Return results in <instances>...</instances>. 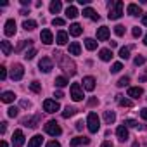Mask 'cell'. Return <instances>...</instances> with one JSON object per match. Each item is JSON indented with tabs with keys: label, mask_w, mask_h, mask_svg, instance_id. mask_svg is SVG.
Here are the masks:
<instances>
[{
	"label": "cell",
	"mask_w": 147,
	"mask_h": 147,
	"mask_svg": "<svg viewBox=\"0 0 147 147\" xmlns=\"http://www.w3.org/2000/svg\"><path fill=\"white\" fill-rule=\"evenodd\" d=\"M54 55H55V61H57L59 67L66 73V75H69V76H75V75H76V66H75V62H73L67 55H64V54L59 52V50H55Z\"/></svg>",
	"instance_id": "6da1fadb"
},
{
	"label": "cell",
	"mask_w": 147,
	"mask_h": 147,
	"mask_svg": "<svg viewBox=\"0 0 147 147\" xmlns=\"http://www.w3.org/2000/svg\"><path fill=\"white\" fill-rule=\"evenodd\" d=\"M121 16H123V2H121V0L111 2V4H109V14H107V18H109L111 21H116V19H119Z\"/></svg>",
	"instance_id": "7a4b0ae2"
},
{
	"label": "cell",
	"mask_w": 147,
	"mask_h": 147,
	"mask_svg": "<svg viewBox=\"0 0 147 147\" xmlns=\"http://www.w3.org/2000/svg\"><path fill=\"white\" fill-rule=\"evenodd\" d=\"M87 126H88L90 133H97V131H99V128H100V119H99V116H97L95 113H90V114L87 116Z\"/></svg>",
	"instance_id": "3957f363"
},
{
	"label": "cell",
	"mask_w": 147,
	"mask_h": 147,
	"mask_svg": "<svg viewBox=\"0 0 147 147\" xmlns=\"http://www.w3.org/2000/svg\"><path fill=\"white\" fill-rule=\"evenodd\" d=\"M43 128H45V131H47L49 135H52V137H59V135L62 133V130H61V126H59L57 121H47Z\"/></svg>",
	"instance_id": "277c9868"
},
{
	"label": "cell",
	"mask_w": 147,
	"mask_h": 147,
	"mask_svg": "<svg viewBox=\"0 0 147 147\" xmlns=\"http://www.w3.org/2000/svg\"><path fill=\"white\" fill-rule=\"evenodd\" d=\"M71 99L73 100H83V88L80 83H73L71 85Z\"/></svg>",
	"instance_id": "5b68a950"
},
{
	"label": "cell",
	"mask_w": 147,
	"mask_h": 147,
	"mask_svg": "<svg viewBox=\"0 0 147 147\" xmlns=\"http://www.w3.org/2000/svg\"><path fill=\"white\" fill-rule=\"evenodd\" d=\"M38 67H40V71H43V73H50V71L54 69V62H52L50 57H42V59L38 61Z\"/></svg>",
	"instance_id": "8992f818"
},
{
	"label": "cell",
	"mask_w": 147,
	"mask_h": 147,
	"mask_svg": "<svg viewBox=\"0 0 147 147\" xmlns=\"http://www.w3.org/2000/svg\"><path fill=\"white\" fill-rule=\"evenodd\" d=\"M61 109V106H59V102L57 100H52V99H47V100H43V111L45 113H57Z\"/></svg>",
	"instance_id": "52a82bcc"
},
{
	"label": "cell",
	"mask_w": 147,
	"mask_h": 147,
	"mask_svg": "<svg viewBox=\"0 0 147 147\" xmlns=\"http://www.w3.org/2000/svg\"><path fill=\"white\" fill-rule=\"evenodd\" d=\"M23 75H24L23 66H21V64H14V66H12V69H11V78H12V80H16V82H19V80L23 78Z\"/></svg>",
	"instance_id": "ba28073f"
},
{
	"label": "cell",
	"mask_w": 147,
	"mask_h": 147,
	"mask_svg": "<svg viewBox=\"0 0 147 147\" xmlns=\"http://www.w3.org/2000/svg\"><path fill=\"white\" fill-rule=\"evenodd\" d=\"M24 144V133L21 130H16L12 135V147H23Z\"/></svg>",
	"instance_id": "9c48e42d"
},
{
	"label": "cell",
	"mask_w": 147,
	"mask_h": 147,
	"mask_svg": "<svg viewBox=\"0 0 147 147\" xmlns=\"http://www.w3.org/2000/svg\"><path fill=\"white\" fill-rule=\"evenodd\" d=\"M40 40H42L45 45H50V43L54 42L52 31H50V30H42V33H40Z\"/></svg>",
	"instance_id": "30bf717a"
},
{
	"label": "cell",
	"mask_w": 147,
	"mask_h": 147,
	"mask_svg": "<svg viewBox=\"0 0 147 147\" xmlns=\"http://www.w3.org/2000/svg\"><path fill=\"white\" fill-rule=\"evenodd\" d=\"M116 135H118V140L119 142H126L128 140V130H126V126L125 125H121V126H118V130H116Z\"/></svg>",
	"instance_id": "8fae6325"
},
{
	"label": "cell",
	"mask_w": 147,
	"mask_h": 147,
	"mask_svg": "<svg viewBox=\"0 0 147 147\" xmlns=\"http://www.w3.org/2000/svg\"><path fill=\"white\" fill-rule=\"evenodd\" d=\"M4 33H5L7 36L16 35V21H14V19H9V21L5 23V30H4Z\"/></svg>",
	"instance_id": "7c38bea8"
},
{
	"label": "cell",
	"mask_w": 147,
	"mask_h": 147,
	"mask_svg": "<svg viewBox=\"0 0 147 147\" xmlns=\"http://www.w3.org/2000/svg\"><path fill=\"white\" fill-rule=\"evenodd\" d=\"M38 123H40V116H38V114L33 116V118H24V119H23V125H24V126H30V128H36Z\"/></svg>",
	"instance_id": "4fadbf2b"
},
{
	"label": "cell",
	"mask_w": 147,
	"mask_h": 147,
	"mask_svg": "<svg viewBox=\"0 0 147 147\" xmlns=\"http://www.w3.org/2000/svg\"><path fill=\"white\" fill-rule=\"evenodd\" d=\"M83 18H88V19H92V21H99V19H100V16H99L92 7L83 9Z\"/></svg>",
	"instance_id": "5bb4252c"
},
{
	"label": "cell",
	"mask_w": 147,
	"mask_h": 147,
	"mask_svg": "<svg viewBox=\"0 0 147 147\" xmlns=\"http://www.w3.org/2000/svg\"><path fill=\"white\" fill-rule=\"evenodd\" d=\"M107 38H109V28H107V26H100V28L97 30V40L106 42Z\"/></svg>",
	"instance_id": "9a60e30c"
},
{
	"label": "cell",
	"mask_w": 147,
	"mask_h": 147,
	"mask_svg": "<svg viewBox=\"0 0 147 147\" xmlns=\"http://www.w3.org/2000/svg\"><path fill=\"white\" fill-rule=\"evenodd\" d=\"M83 88L88 90V92H92L95 88V78L94 76H85L83 78Z\"/></svg>",
	"instance_id": "2e32d148"
},
{
	"label": "cell",
	"mask_w": 147,
	"mask_h": 147,
	"mask_svg": "<svg viewBox=\"0 0 147 147\" xmlns=\"http://www.w3.org/2000/svg\"><path fill=\"white\" fill-rule=\"evenodd\" d=\"M87 144H90L88 137H76L71 140V147H80V145H87Z\"/></svg>",
	"instance_id": "e0dca14e"
},
{
	"label": "cell",
	"mask_w": 147,
	"mask_h": 147,
	"mask_svg": "<svg viewBox=\"0 0 147 147\" xmlns=\"http://www.w3.org/2000/svg\"><path fill=\"white\" fill-rule=\"evenodd\" d=\"M142 94H144L142 87H130L128 88V97H131V99H138V97H142Z\"/></svg>",
	"instance_id": "ac0fdd59"
},
{
	"label": "cell",
	"mask_w": 147,
	"mask_h": 147,
	"mask_svg": "<svg viewBox=\"0 0 147 147\" xmlns=\"http://www.w3.org/2000/svg\"><path fill=\"white\" fill-rule=\"evenodd\" d=\"M82 33H83V28H82L78 23H75V24L69 26V35H71V36H80Z\"/></svg>",
	"instance_id": "d6986e66"
},
{
	"label": "cell",
	"mask_w": 147,
	"mask_h": 147,
	"mask_svg": "<svg viewBox=\"0 0 147 147\" xmlns=\"http://www.w3.org/2000/svg\"><path fill=\"white\" fill-rule=\"evenodd\" d=\"M67 50H69V54H71V55H80V52H82V47H80V43H78V42H71Z\"/></svg>",
	"instance_id": "ffe728a7"
},
{
	"label": "cell",
	"mask_w": 147,
	"mask_h": 147,
	"mask_svg": "<svg viewBox=\"0 0 147 147\" xmlns=\"http://www.w3.org/2000/svg\"><path fill=\"white\" fill-rule=\"evenodd\" d=\"M126 12H128L130 16H138V14H142V9H140V5H137V4H130V5L126 7Z\"/></svg>",
	"instance_id": "44dd1931"
},
{
	"label": "cell",
	"mask_w": 147,
	"mask_h": 147,
	"mask_svg": "<svg viewBox=\"0 0 147 147\" xmlns=\"http://www.w3.org/2000/svg\"><path fill=\"white\" fill-rule=\"evenodd\" d=\"M42 142H43V137H42V135H35V137H31V138H30L28 147H40V145H42Z\"/></svg>",
	"instance_id": "7402d4cb"
},
{
	"label": "cell",
	"mask_w": 147,
	"mask_h": 147,
	"mask_svg": "<svg viewBox=\"0 0 147 147\" xmlns=\"http://www.w3.org/2000/svg\"><path fill=\"white\" fill-rule=\"evenodd\" d=\"M116 100H118V104H119L121 107H131V106H133V102H131L130 99H125L123 95H116Z\"/></svg>",
	"instance_id": "603a6c76"
},
{
	"label": "cell",
	"mask_w": 147,
	"mask_h": 147,
	"mask_svg": "<svg viewBox=\"0 0 147 147\" xmlns=\"http://www.w3.org/2000/svg\"><path fill=\"white\" fill-rule=\"evenodd\" d=\"M14 99H16V94L14 92H4L2 94V102H5V104L14 102Z\"/></svg>",
	"instance_id": "cb8c5ba5"
},
{
	"label": "cell",
	"mask_w": 147,
	"mask_h": 147,
	"mask_svg": "<svg viewBox=\"0 0 147 147\" xmlns=\"http://www.w3.org/2000/svg\"><path fill=\"white\" fill-rule=\"evenodd\" d=\"M0 47H2V52H4V55H11V52H12V47H11V43H9L7 40H2V42H0Z\"/></svg>",
	"instance_id": "d4e9b609"
},
{
	"label": "cell",
	"mask_w": 147,
	"mask_h": 147,
	"mask_svg": "<svg viewBox=\"0 0 147 147\" xmlns=\"http://www.w3.org/2000/svg\"><path fill=\"white\" fill-rule=\"evenodd\" d=\"M78 16V9L75 7V5H69L67 9H66V18H69V19H75Z\"/></svg>",
	"instance_id": "484cf974"
},
{
	"label": "cell",
	"mask_w": 147,
	"mask_h": 147,
	"mask_svg": "<svg viewBox=\"0 0 147 147\" xmlns=\"http://www.w3.org/2000/svg\"><path fill=\"white\" fill-rule=\"evenodd\" d=\"M55 42H57L59 45H66V43H67V33H66V31H59Z\"/></svg>",
	"instance_id": "4316f807"
},
{
	"label": "cell",
	"mask_w": 147,
	"mask_h": 147,
	"mask_svg": "<svg viewBox=\"0 0 147 147\" xmlns=\"http://www.w3.org/2000/svg\"><path fill=\"white\" fill-rule=\"evenodd\" d=\"M99 57H100L102 61H106V62H107V61H111V57H113V52H111L109 49H102V50L99 52Z\"/></svg>",
	"instance_id": "83f0119b"
},
{
	"label": "cell",
	"mask_w": 147,
	"mask_h": 147,
	"mask_svg": "<svg viewBox=\"0 0 147 147\" xmlns=\"http://www.w3.org/2000/svg\"><path fill=\"white\" fill-rule=\"evenodd\" d=\"M104 121H106L107 125H113V123L116 121V114H114L113 111H106V113H104Z\"/></svg>",
	"instance_id": "f1b7e54d"
},
{
	"label": "cell",
	"mask_w": 147,
	"mask_h": 147,
	"mask_svg": "<svg viewBox=\"0 0 147 147\" xmlns=\"http://www.w3.org/2000/svg\"><path fill=\"white\" fill-rule=\"evenodd\" d=\"M78 113V109L76 107H71V106H67L64 111H62V118H71V116H75Z\"/></svg>",
	"instance_id": "f546056e"
},
{
	"label": "cell",
	"mask_w": 147,
	"mask_h": 147,
	"mask_svg": "<svg viewBox=\"0 0 147 147\" xmlns=\"http://www.w3.org/2000/svg\"><path fill=\"white\" fill-rule=\"evenodd\" d=\"M61 9H62L61 0H54V2L50 4V12H52V14H57V12H61Z\"/></svg>",
	"instance_id": "4dcf8cb0"
},
{
	"label": "cell",
	"mask_w": 147,
	"mask_h": 147,
	"mask_svg": "<svg viewBox=\"0 0 147 147\" xmlns=\"http://www.w3.org/2000/svg\"><path fill=\"white\" fill-rule=\"evenodd\" d=\"M23 28H24L26 31H33V30L36 28V21H33V19H26V21L23 23Z\"/></svg>",
	"instance_id": "1f68e13d"
},
{
	"label": "cell",
	"mask_w": 147,
	"mask_h": 147,
	"mask_svg": "<svg viewBox=\"0 0 147 147\" xmlns=\"http://www.w3.org/2000/svg\"><path fill=\"white\" fill-rule=\"evenodd\" d=\"M54 83H55V87H59V88H64V87H66L69 82H67V78H66V76H57Z\"/></svg>",
	"instance_id": "d6a6232c"
},
{
	"label": "cell",
	"mask_w": 147,
	"mask_h": 147,
	"mask_svg": "<svg viewBox=\"0 0 147 147\" xmlns=\"http://www.w3.org/2000/svg\"><path fill=\"white\" fill-rule=\"evenodd\" d=\"M97 43H99V42H95L94 38H87V40H85V47H87L88 50H95V49H97Z\"/></svg>",
	"instance_id": "836d02e7"
},
{
	"label": "cell",
	"mask_w": 147,
	"mask_h": 147,
	"mask_svg": "<svg viewBox=\"0 0 147 147\" xmlns=\"http://www.w3.org/2000/svg\"><path fill=\"white\" fill-rule=\"evenodd\" d=\"M119 57L126 61V59L130 57V49H128V47H121V49H119Z\"/></svg>",
	"instance_id": "e575fe53"
},
{
	"label": "cell",
	"mask_w": 147,
	"mask_h": 147,
	"mask_svg": "<svg viewBox=\"0 0 147 147\" xmlns=\"http://www.w3.org/2000/svg\"><path fill=\"white\" fill-rule=\"evenodd\" d=\"M30 88H31V92H35V94L42 92V85H40L38 82H31V83H30Z\"/></svg>",
	"instance_id": "d590c367"
},
{
	"label": "cell",
	"mask_w": 147,
	"mask_h": 147,
	"mask_svg": "<svg viewBox=\"0 0 147 147\" xmlns=\"http://www.w3.org/2000/svg\"><path fill=\"white\" fill-rule=\"evenodd\" d=\"M35 55H36V49H30V50L24 52V59H28V61H31Z\"/></svg>",
	"instance_id": "8d00e7d4"
},
{
	"label": "cell",
	"mask_w": 147,
	"mask_h": 147,
	"mask_svg": "<svg viewBox=\"0 0 147 147\" xmlns=\"http://www.w3.org/2000/svg\"><path fill=\"white\" fill-rule=\"evenodd\" d=\"M114 33H116L118 36H123V35H125V26H123V24H116V26H114Z\"/></svg>",
	"instance_id": "74e56055"
},
{
	"label": "cell",
	"mask_w": 147,
	"mask_h": 147,
	"mask_svg": "<svg viewBox=\"0 0 147 147\" xmlns=\"http://www.w3.org/2000/svg\"><path fill=\"white\" fill-rule=\"evenodd\" d=\"M26 45H31V40H21V43L16 47V52H19V50H21V49H24Z\"/></svg>",
	"instance_id": "f35d334b"
},
{
	"label": "cell",
	"mask_w": 147,
	"mask_h": 147,
	"mask_svg": "<svg viewBox=\"0 0 147 147\" xmlns=\"http://www.w3.org/2000/svg\"><path fill=\"white\" fill-rule=\"evenodd\" d=\"M121 69H123V64L121 62H114L113 67H111V73H119Z\"/></svg>",
	"instance_id": "ab89813d"
},
{
	"label": "cell",
	"mask_w": 147,
	"mask_h": 147,
	"mask_svg": "<svg viewBox=\"0 0 147 147\" xmlns=\"http://www.w3.org/2000/svg\"><path fill=\"white\" fill-rule=\"evenodd\" d=\"M18 113H19V109H18V107H14V106L7 109V114H9L11 118H16V116H18Z\"/></svg>",
	"instance_id": "60d3db41"
},
{
	"label": "cell",
	"mask_w": 147,
	"mask_h": 147,
	"mask_svg": "<svg viewBox=\"0 0 147 147\" xmlns=\"http://www.w3.org/2000/svg\"><path fill=\"white\" fill-rule=\"evenodd\" d=\"M133 62H135V66H142V64L145 62V57H144V55H137V57L133 59Z\"/></svg>",
	"instance_id": "b9f144b4"
},
{
	"label": "cell",
	"mask_w": 147,
	"mask_h": 147,
	"mask_svg": "<svg viewBox=\"0 0 147 147\" xmlns=\"http://www.w3.org/2000/svg\"><path fill=\"white\" fill-rule=\"evenodd\" d=\"M130 83V78L128 76H123V78H119V82H118V87H126Z\"/></svg>",
	"instance_id": "7bdbcfd3"
},
{
	"label": "cell",
	"mask_w": 147,
	"mask_h": 147,
	"mask_svg": "<svg viewBox=\"0 0 147 147\" xmlns=\"http://www.w3.org/2000/svg\"><path fill=\"white\" fill-rule=\"evenodd\" d=\"M123 125H125L126 128H128V126H131V128H133V126H138V123H137L135 119H125V121H123Z\"/></svg>",
	"instance_id": "ee69618b"
},
{
	"label": "cell",
	"mask_w": 147,
	"mask_h": 147,
	"mask_svg": "<svg viewBox=\"0 0 147 147\" xmlns=\"http://www.w3.org/2000/svg\"><path fill=\"white\" fill-rule=\"evenodd\" d=\"M7 78V69H5V66H0V80H5Z\"/></svg>",
	"instance_id": "f6af8a7d"
},
{
	"label": "cell",
	"mask_w": 147,
	"mask_h": 147,
	"mask_svg": "<svg viewBox=\"0 0 147 147\" xmlns=\"http://www.w3.org/2000/svg\"><path fill=\"white\" fill-rule=\"evenodd\" d=\"M52 24L54 26H64V19L62 18H54L52 19Z\"/></svg>",
	"instance_id": "bcb514c9"
},
{
	"label": "cell",
	"mask_w": 147,
	"mask_h": 147,
	"mask_svg": "<svg viewBox=\"0 0 147 147\" xmlns=\"http://www.w3.org/2000/svg\"><path fill=\"white\" fill-rule=\"evenodd\" d=\"M131 35H133V36H135V38H138V36H140V35H142V30H140V28H138V26H135V28H133V30H131Z\"/></svg>",
	"instance_id": "7dc6e473"
},
{
	"label": "cell",
	"mask_w": 147,
	"mask_h": 147,
	"mask_svg": "<svg viewBox=\"0 0 147 147\" xmlns=\"http://www.w3.org/2000/svg\"><path fill=\"white\" fill-rule=\"evenodd\" d=\"M47 147H61V144H59L57 140H50V142L47 144Z\"/></svg>",
	"instance_id": "c3c4849f"
},
{
	"label": "cell",
	"mask_w": 147,
	"mask_h": 147,
	"mask_svg": "<svg viewBox=\"0 0 147 147\" xmlns=\"http://www.w3.org/2000/svg\"><path fill=\"white\" fill-rule=\"evenodd\" d=\"M140 116H142V119H145V121H147V107L140 109Z\"/></svg>",
	"instance_id": "681fc988"
},
{
	"label": "cell",
	"mask_w": 147,
	"mask_h": 147,
	"mask_svg": "<svg viewBox=\"0 0 147 147\" xmlns=\"http://www.w3.org/2000/svg\"><path fill=\"white\" fill-rule=\"evenodd\" d=\"M97 104H99V100H97L95 97H92V99L88 100V106H97Z\"/></svg>",
	"instance_id": "f907efd6"
},
{
	"label": "cell",
	"mask_w": 147,
	"mask_h": 147,
	"mask_svg": "<svg viewBox=\"0 0 147 147\" xmlns=\"http://www.w3.org/2000/svg\"><path fill=\"white\" fill-rule=\"evenodd\" d=\"M0 125H2V126H0V131H2V133H5V130H7V123H5V121H2Z\"/></svg>",
	"instance_id": "816d5d0a"
},
{
	"label": "cell",
	"mask_w": 147,
	"mask_h": 147,
	"mask_svg": "<svg viewBox=\"0 0 147 147\" xmlns=\"http://www.w3.org/2000/svg\"><path fill=\"white\" fill-rule=\"evenodd\" d=\"M100 147H114V145H113V142H109V140H106V142H104V144H102Z\"/></svg>",
	"instance_id": "f5cc1de1"
},
{
	"label": "cell",
	"mask_w": 147,
	"mask_h": 147,
	"mask_svg": "<svg viewBox=\"0 0 147 147\" xmlns=\"http://www.w3.org/2000/svg\"><path fill=\"white\" fill-rule=\"evenodd\" d=\"M62 97H64V94H62L61 90H57V92H55V99H62Z\"/></svg>",
	"instance_id": "db71d44e"
},
{
	"label": "cell",
	"mask_w": 147,
	"mask_h": 147,
	"mask_svg": "<svg viewBox=\"0 0 147 147\" xmlns=\"http://www.w3.org/2000/svg\"><path fill=\"white\" fill-rule=\"evenodd\" d=\"M21 106H23V107H30V106H31V104H30V102H28V100H21Z\"/></svg>",
	"instance_id": "11a10c76"
},
{
	"label": "cell",
	"mask_w": 147,
	"mask_h": 147,
	"mask_svg": "<svg viewBox=\"0 0 147 147\" xmlns=\"http://www.w3.org/2000/svg\"><path fill=\"white\" fill-rule=\"evenodd\" d=\"M76 130H83V121H78L76 123Z\"/></svg>",
	"instance_id": "9f6ffc18"
},
{
	"label": "cell",
	"mask_w": 147,
	"mask_h": 147,
	"mask_svg": "<svg viewBox=\"0 0 147 147\" xmlns=\"http://www.w3.org/2000/svg\"><path fill=\"white\" fill-rule=\"evenodd\" d=\"M138 80H140V82H147V73H144V75H142Z\"/></svg>",
	"instance_id": "6f0895ef"
},
{
	"label": "cell",
	"mask_w": 147,
	"mask_h": 147,
	"mask_svg": "<svg viewBox=\"0 0 147 147\" xmlns=\"http://www.w3.org/2000/svg\"><path fill=\"white\" fill-rule=\"evenodd\" d=\"M78 4H82V5H87V4H90V0H78Z\"/></svg>",
	"instance_id": "680465c9"
},
{
	"label": "cell",
	"mask_w": 147,
	"mask_h": 147,
	"mask_svg": "<svg viewBox=\"0 0 147 147\" xmlns=\"http://www.w3.org/2000/svg\"><path fill=\"white\" fill-rule=\"evenodd\" d=\"M142 23H144V26H147V14H144V18H142Z\"/></svg>",
	"instance_id": "91938a15"
},
{
	"label": "cell",
	"mask_w": 147,
	"mask_h": 147,
	"mask_svg": "<svg viewBox=\"0 0 147 147\" xmlns=\"http://www.w3.org/2000/svg\"><path fill=\"white\" fill-rule=\"evenodd\" d=\"M0 147H9V145H7V142H5V140H2V144H0Z\"/></svg>",
	"instance_id": "94428289"
},
{
	"label": "cell",
	"mask_w": 147,
	"mask_h": 147,
	"mask_svg": "<svg viewBox=\"0 0 147 147\" xmlns=\"http://www.w3.org/2000/svg\"><path fill=\"white\" fill-rule=\"evenodd\" d=\"M144 45H147V33H145V36H144Z\"/></svg>",
	"instance_id": "6125c7cd"
},
{
	"label": "cell",
	"mask_w": 147,
	"mask_h": 147,
	"mask_svg": "<svg viewBox=\"0 0 147 147\" xmlns=\"http://www.w3.org/2000/svg\"><path fill=\"white\" fill-rule=\"evenodd\" d=\"M131 147H138V142H135V144H133V145H131Z\"/></svg>",
	"instance_id": "be15d7a7"
}]
</instances>
